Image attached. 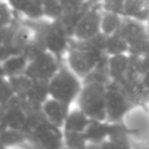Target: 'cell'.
<instances>
[{"instance_id":"obj_1","label":"cell","mask_w":149,"mask_h":149,"mask_svg":"<svg viewBox=\"0 0 149 149\" xmlns=\"http://www.w3.org/2000/svg\"><path fill=\"white\" fill-rule=\"evenodd\" d=\"M41 112V104H33L24 96L15 94L7 102L0 104V132L13 128L26 134Z\"/></svg>"},{"instance_id":"obj_2","label":"cell","mask_w":149,"mask_h":149,"mask_svg":"<svg viewBox=\"0 0 149 149\" xmlns=\"http://www.w3.org/2000/svg\"><path fill=\"white\" fill-rule=\"evenodd\" d=\"M107 57L108 55L89 40L77 41L72 39L64 61L77 76L84 80Z\"/></svg>"},{"instance_id":"obj_3","label":"cell","mask_w":149,"mask_h":149,"mask_svg":"<svg viewBox=\"0 0 149 149\" xmlns=\"http://www.w3.org/2000/svg\"><path fill=\"white\" fill-rule=\"evenodd\" d=\"M82 86L83 80L69 68L64 61L59 70L49 80L50 97L72 106L73 102H76Z\"/></svg>"},{"instance_id":"obj_4","label":"cell","mask_w":149,"mask_h":149,"mask_svg":"<svg viewBox=\"0 0 149 149\" xmlns=\"http://www.w3.org/2000/svg\"><path fill=\"white\" fill-rule=\"evenodd\" d=\"M76 104L90 119L107 121V83L83 82Z\"/></svg>"},{"instance_id":"obj_5","label":"cell","mask_w":149,"mask_h":149,"mask_svg":"<svg viewBox=\"0 0 149 149\" xmlns=\"http://www.w3.org/2000/svg\"><path fill=\"white\" fill-rule=\"evenodd\" d=\"M28 141L40 149H64V131L42 113L37 117L29 132Z\"/></svg>"},{"instance_id":"obj_6","label":"cell","mask_w":149,"mask_h":149,"mask_svg":"<svg viewBox=\"0 0 149 149\" xmlns=\"http://www.w3.org/2000/svg\"><path fill=\"white\" fill-rule=\"evenodd\" d=\"M46 50L64 60L72 38L60 19L45 20L43 28L39 29Z\"/></svg>"},{"instance_id":"obj_7","label":"cell","mask_w":149,"mask_h":149,"mask_svg":"<svg viewBox=\"0 0 149 149\" xmlns=\"http://www.w3.org/2000/svg\"><path fill=\"white\" fill-rule=\"evenodd\" d=\"M134 107L121 83L110 81L107 84V121L110 123L122 122Z\"/></svg>"},{"instance_id":"obj_8","label":"cell","mask_w":149,"mask_h":149,"mask_svg":"<svg viewBox=\"0 0 149 149\" xmlns=\"http://www.w3.org/2000/svg\"><path fill=\"white\" fill-rule=\"evenodd\" d=\"M104 9L100 0H95L85 10L79 22H77L72 35L73 40L87 41L95 37L100 31V20Z\"/></svg>"},{"instance_id":"obj_9","label":"cell","mask_w":149,"mask_h":149,"mask_svg":"<svg viewBox=\"0 0 149 149\" xmlns=\"http://www.w3.org/2000/svg\"><path fill=\"white\" fill-rule=\"evenodd\" d=\"M64 60L60 59L49 51H44L29 61L26 73L36 80L49 81L59 70Z\"/></svg>"},{"instance_id":"obj_10","label":"cell","mask_w":149,"mask_h":149,"mask_svg":"<svg viewBox=\"0 0 149 149\" xmlns=\"http://www.w3.org/2000/svg\"><path fill=\"white\" fill-rule=\"evenodd\" d=\"M121 123L133 140L149 139V113L145 106H135Z\"/></svg>"},{"instance_id":"obj_11","label":"cell","mask_w":149,"mask_h":149,"mask_svg":"<svg viewBox=\"0 0 149 149\" xmlns=\"http://www.w3.org/2000/svg\"><path fill=\"white\" fill-rule=\"evenodd\" d=\"M38 36V30L29 24H15L8 47L12 53H24Z\"/></svg>"},{"instance_id":"obj_12","label":"cell","mask_w":149,"mask_h":149,"mask_svg":"<svg viewBox=\"0 0 149 149\" xmlns=\"http://www.w3.org/2000/svg\"><path fill=\"white\" fill-rule=\"evenodd\" d=\"M16 14H19L29 22L46 19L42 0H7Z\"/></svg>"},{"instance_id":"obj_13","label":"cell","mask_w":149,"mask_h":149,"mask_svg":"<svg viewBox=\"0 0 149 149\" xmlns=\"http://www.w3.org/2000/svg\"><path fill=\"white\" fill-rule=\"evenodd\" d=\"M42 110L49 121L63 129L65 121L71 111V104L49 97L42 104Z\"/></svg>"},{"instance_id":"obj_14","label":"cell","mask_w":149,"mask_h":149,"mask_svg":"<svg viewBox=\"0 0 149 149\" xmlns=\"http://www.w3.org/2000/svg\"><path fill=\"white\" fill-rule=\"evenodd\" d=\"M118 33L128 42L129 45L149 37V31L146 22L133 19V18L127 17V16L123 17V22H122Z\"/></svg>"},{"instance_id":"obj_15","label":"cell","mask_w":149,"mask_h":149,"mask_svg":"<svg viewBox=\"0 0 149 149\" xmlns=\"http://www.w3.org/2000/svg\"><path fill=\"white\" fill-rule=\"evenodd\" d=\"M130 63V55L119 54L108 57V72L110 75L111 81L122 83L125 80L127 75L128 67Z\"/></svg>"},{"instance_id":"obj_16","label":"cell","mask_w":149,"mask_h":149,"mask_svg":"<svg viewBox=\"0 0 149 149\" xmlns=\"http://www.w3.org/2000/svg\"><path fill=\"white\" fill-rule=\"evenodd\" d=\"M29 59L24 53H13L10 54L6 59L0 63L5 76L11 77L24 73L29 64Z\"/></svg>"},{"instance_id":"obj_17","label":"cell","mask_w":149,"mask_h":149,"mask_svg":"<svg viewBox=\"0 0 149 149\" xmlns=\"http://www.w3.org/2000/svg\"><path fill=\"white\" fill-rule=\"evenodd\" d=\"M110 132V122L90 119L87 128L84 131V136L88 143L100 144L108 140Z\"/></svg>"},{"instance_id":"obj_18","label":"cell","mask_w":149,"mask_h":149,"mask_svg":"<svg viewBox=\"0 0 149 149\" xmlns=\"http://www.w3.org/2000/svg\"><path fill=\"white\" fill-rule=\"evenodd\" d=\"M108 139L116 146L117 149H133V139L121 122L110 123Z\"/></svg>"},{"instance_id":"obj_19","label":"cell","mask_w":149,"mask_h":149,"mask_svg":"<svg viewBox=\"0 0 149 149\" xmlns=\"http://www.w3.org/2000/svg\"><path fill=\"white\" fill-rule=\"evenodd\" d=\"M124 16L147 22L149 19V0H126Z\"/></svg>"},{"instance_id":"obj_20","label":"cell","mask_w":149,"mask_h":149,"mask_svg":"<svg viewBox=\"0 0 149 149\" xmlns=\"http://www.w3.org/2000/svg\"><path fill=\"white\" fill-rule=\"evenodd\" d=\"M89 122V117L83 111H81L78 107H76L75 109H71L70 113L65 121L64 126H63V131L84 133Z\"/></svg>"},{"instance_id":"obj_21","label":"cell","mask_w":149,"mask_h":149,"mask_svg":"<svg viewBox=\"0 0 149 149\" xmlns=\"http://www.w3.org/2000/svg\"><path fill=\"white\" fill-rule=\"evenodd\" d=\"M22 96V95H20ZM29 100L30 102L37 104H43L48 98L50 97L49 92V81L46 80H36L33 79V84L26 92L24 95H22Z\"/></svg>"},{"instance_id":"obj_22","label":"cell","mask_w":149,"mask_h":149,"mask_svg":"<svg viewBox=\"0 0 149 149\" xmlns=\"http://www.w3.org/2000/svg\"><path fill=\"white\" fill-rule=\"evenodd\" d=\"M123 17L124 16L121 14L104 10L100 20V31L106 36L118 33L123 22Z\"/></svg>"},{"instance_id":"obj_23","label":"cell","mask_w":149,"mask_h":149,"mask_svg":"<svg viewBox=\"0 0 149 149\" xmlns=\"http://www.w3.org/2000/svg\"><path fill=\"white\" fill-rule=\"evenodd\" d=\"M28 141V136L24 131L7 128L0 132V142L7 148L17 147Z\"/></svg>"},{"instance_id":"obj_24","label":"cell","mask_w":149,"mask_h":149,"mask_svg":"<svg viewBox=\"0 0 149 149\" xmlns=\"http://www.w3.org/2000/svg\"><path fill=\"white\" fill-rule=\"evenodd\" d=\"M129 51V44L128 42L119 33L107 36L104 52L108 56L126 54Z\"/></svg>"},{"instance_id":"obj_25","label":"cell","mask_w":149,"mask_h":149,"mask_svg":"<svg viewBox=\"0 0 149 149\" xmlns=\"http://www.w3.org/2000/svg\"><path fill=\"white\" fill-rule=\"evenodd\" d=\"M93 1L95 0L89 2H84L82 0H60V3L63 14H81L93 3Z\"/></svg>"},{"instance_id":"obj_26","label":"cell","mask_w":149,"mask_h":149,"mask_svg":"<svg viewBox=\"0 0 149 149\" xmlns=\"http://www.w3.org/2000/svg\"><path fill=\"white\" fill-rule=\"evenodd\" d=\"M7 79L14 90V93L22 96L26 94V92L28 91L33 82V79L31 78L30 76H28L26 73L8 77Z\"/></svg>"},{"instance_id":"obj_27","label":"cell","mask_w":149,"mask_h":149,"mask_svg":"<svg viewBox=\"0 0 149 149\" xmlns=\"http://www.w3.org/2000/svg\"><path fill=\"white\" fill-rule=\"evenodd\" d=\"M64 143L67 148L85 149L88 142L83 133L64 131Z\"/></svg>"},{"instance_id":"obj_28","label":"cell","mask_w":149,"mask_h":149,"mask_svg":"<svg viewBox=\"0 0 149 149\" xmlns=\"http://www.w3.org/2000/svg\"><path fill=\"white\" fill-rule=\"evenodd\" d=\"M16 12L7 0H0V26L10 28L15 24Z\"/></svg>"},{"instance_id":"obj_29","label":"cell","mask_w":149,"mask_h":149,"mask_svg":"<svg viewBox=\"0 0 149 149\" xmlns=\"http://www.w3.org/2000/svg\"><path fill=\"white\" fill-rule=\"evenodd\" d=\"M44 13L47 20H56L62 16L63 11L60 0H42Z\"/></svg>"},{"instance_id":"obj_30","label":"cell","mask_w":149,"mask_h":149,"mask_svg":"<svg viewBox=\"0 0 149 149\" xmlns=\"http://www.w3.org/2000/svg\"><path fill=\"white\" fill-rule=\"evenodd\" d=\"M148 51H149V37L129 45L128 54L134 55V56H139V57H143V56L146 55V53H147Z\"/></svg>"},{"instance_id":"obj_31","label":"cell","mask_w":149,"mask_h":149,"mask_svg":"<svg viewBox=\"0 0 149 149\" xmlns=\"http://www.w3.org/2000/svg\"><path fill=\"white\" fill-rule=\"evenodd\" d=\"M126 0H100L104 11L115 12L124 16V4Z\"/></svg>"},{"instance_id":"obj_32","label":"cell","mask_w":149,"mask_h":149,"mask_svg":"<svg viewBox=\"0 0 149 149\" xmlns=\"http://www.w3.org/2000/svg\"><path fill=\"white\" fill-rule=\"evenodd\" d=\"M15 95L14 90L10 85L7 78H4L0 81V104H5Z\"/></svg>"},{"instance_id":"obj_33","label":"cell","mask_w":149,"mask_h":149,"mask_svg":"<svg viewBox=\"0 0 149 149\" xmlns=\"http://www.w3.org/2000/svg\"><path fill=\"white\" fill-rule=\"evenodd\" d=\"M14 26H10V28H2V26H0V43L8 46V43H9L10 38H11Z\"/></svg>"},{"instance_id":"obj_34","label":"cell","mask_w":149,"mask_h":149,"mask_svg":"<svg viewBox=\"0 0 149 149\" xmlns=\"http://www.w3.org/2000/svg\"><path fill=\"white\" fill-rule=\"evenodd\" d=\"M10 54H13V53L9 49V47L7 45H4V44L0 43V63L4 59H6Z\"/></svg>"},{"instance_id":"obj_35","label":"cell","mask_w":149,"mask_h":149,"mask_svg":"<svg viewBox=\"0 0 149 149\" xmlns=\"http://www.w3.org/2000/svg\"><path fill=\"white\" fill-rule=\"evenodd\" d=\"M133 149H149V139L133 140Z\"/></svg>"},{"instance_id":"obj_36","label":"cell","mask_w":149,"mask_h":149,"mask_svg":"<svg viewBox=\"0 0 149 149\" xmlns=\"http://www.w3.org/2000/svg\"><path fill=\"white\" fill-rule=\"evenodd\" d=\"M141 82L143 84V86L149 91V68L145 69V71L143 72L141 76Z\"/></svg>"},{"instance_id":"obj_37","label":"cell","mask_w":149,"mask_h":149,"mask_svg":"<svg viewBox=\"0 0 149 149\" xmlns=\"http://www.w3.org/2000/svg\"><path fill=\"white\" fill-rule=\"evenodd\" d=\"M142 61H143L144 71H145V69L149 68V51L146 53L145 56H143V57H142Z\"/></svg>"},{"instance_id":"obj_38","label":"cell","mask_w":149,"mask_h":149,"mask_svg":"<svg viewBox=\"0 0 149 149\" xmlns=\"http://www.w3.org/2000/svg\"><path fill=\"white\" fill-rule=\"evenodd\" d=\"M18 147H22V149H40L39 147H37V146L33 145V144L30 143L29 141H26V143H24L22 145L18 146Z\"/></svg>"},{"instance_id":"obj_39","label":"cell","mask_w":149,"mask_h":149,"mask_svg":"<svg viewBox=\"0 0 149 149\" xmlns=\"http://www.w3.org/2000/svg\"><path fill=\"white\" fill-rule=\"evenodd\" d=\"M85 149H102L100 148V144L96 143H88Z\"/></svg>"},{"instance_id":"obj_40","label":"cell","mask_w":149,"mask_h":149,"mask_svg":"<svg viewBox=\"0 0 149 149\" xmlns=\"http://www.w3.org/2000/svg\"><path fill=\"white\" fill-rule=\"evenodd\" d=\"M4 78H7V77L5 76V74H4V72H3V70H2L1 65H0V81L3 80Z\"/></svg>"},{"instance_id":"obj_41","label":"cell","mask_w":149,"mask_h":149,"mask_svg":"<svg viewBox=\"0 0 149 149\" xmlns=\"http://www.w3.org/2000/svg\"><path fill=\"white\" fill-rule=\"evenodd\" d=\"M0 149H8V148L6 147L5 145H3V144H2L1 142H0Z\"/></svg>"},{"instance_id":"obj_42","label":"cell","mask_w":149,"mask_h":149,"mask_svg":"<svg viewBox=\"0 0 149 149\" xmlns=\"http://www.w3.org/2000/svg\"><path fill=\"white\" fill-rule=\"evenodd\" d=\"M146 109H147V111H148V113H149V102H148V104H146Z\"/></svg>"},{"instance_id":"obj_43","label":"cell","mask_w":149,"mask_h":149,"mask_svg":"<svg viewBox=\"0 0 149 149\" xmlns=\"http://www.w3.org/2000/svg\"><path fill=\"white\" fill-rule=\"evenodd\" d=\"M146 24H147V29H148V31H149V19L147 20V22H146Z\"/></svg>"},{"instance_id":"obj_44","label":"cell","mask_w":149,"mask_h":149,"mask_svg":"<svg viewBox=\"0 0 149 149\" xmlns=\"http://www.w3.org/2000/svg\"><path fill=\"white\" fill-rule=\"evenodd\" d=\"M82 1H84V2H89V1H92V0H82Z\"/></svg>"},{"instance_id":"obj_45","label":"cell","mask_w":149,"mask_h":149,"mask_svg":"<svg viewBox=\"0 0 149 149\" xmlns=\"http://www.w3.org/2000/svg\"><path fill=\"white\" fill-rule=\"evenodd\" d=\"M64 149H70V148H67V147H64Z\"/></svg>"}]
</instances>
